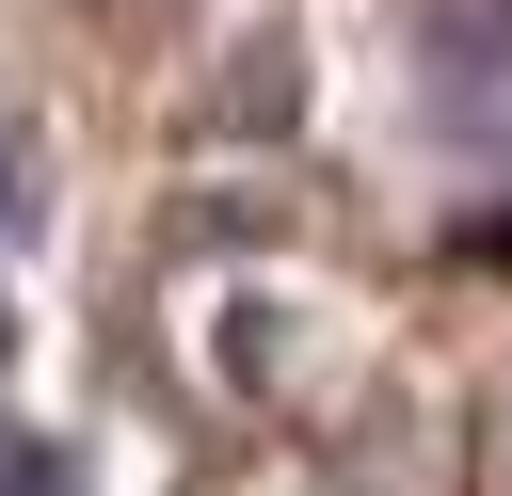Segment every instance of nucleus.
<instances>
[{"instance_id":"1","label":"nucleus","mask_w":512,"mask_h":496,"mask_svg":"<svg viewBox=\"0 0 512 496\" xmlns=\"http://www.w3.org/2000/svg\"><path fill=\"white\" fill-rule=\"evenodd\" d=\"M16 224H32V128L0 112V240H16Z\"/></svg>"},{"instance_id":"2","label":"nucleus","mask_w":512,"mask_h":496,"mask_svg":"<svg viewBox=\"0 0 512 496\" xmlns=\"http://www.w3.org/2000/svg\"><path fill=\"white\" fill-rule=\"evenodd\" d=\"M496 496H512V400H496Z\"/></svg>"}]
</instances>
